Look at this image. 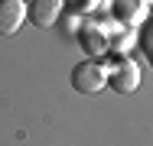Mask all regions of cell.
Wrapping results in <instances>:
<instances>
[{
    "mask_svg": "<svg viewBox=\"0 0 153 146\" xmlns=\"http://www.w3.org/2000/svg\"><path fill=\"white\" fill-rule=\"evenodd\" d=\"M72 85L78 94H98V91H104L108 85V65L104 62H78L75 68H72Z\"/></svg>",
    "mask_w": 153,
    "mask_h": 146,
    "instance_id": "obj_1",
    "label": "cell"
},
{
    "mask_svg": "<svg viewBox=\"0 0 153 146\" xmlns=\"http://www.w3.org/2000/svg\"><path fill=\"white\" fill-rule=\"evenodd\" d=\"M108 85L114 91H121V94H134L140 88V68H137V62L127 58V55L108 62Z\"/></svg>",
    "mask_w": 153,
    "mask_h": 146,
    "instance_id": "obj_2",
    "label": "cell"
},
{
    "mask_svg": "<svg viewBox=\"0 0 153 146\" xmlns=\"http://www.w3.org/2000/svg\"><path fill=\"white\" fill-rule=\"evenodd\" d=\"M62 7H65V0H30V7H26V20H33L39 29H52L59 23L62 16Z\"/></svg>",
    "mask_w": 153,
    "mask_h": 146,
    "instance_id": "obj_3",
    "label": "cell"
},
{
    "mask_svg": "<svg viewBox=\"0 0 153 146\" xmlns=\"http://www.w3.org/2000/svg\"><path fill=\"white\" fill-rule=\"evenodd\" d=\"M26 16V0H0V36H13Z\"/></svg>",
    "mask_w": 153,
    "mask_h": 146,
    "instance_id": "obj_4",
    "label": "cell"
},
{
    "mask_svg": "<svg viewBox=\"0 0 153 146\" xmlns=\"http://www.w3.org/2000/svg\"><path fill=\"white\" fill-rule=\"evenodd\" d=\"M114 13L124 23H140L147 16V0H114Z\"/></svg>",
    "mask_w": 153,
    "mask_h": 146,
    "instance_id": "obj_5",
    "label": "cell"
},
{
    "mask_svg": "<svg viewBox=\"0 0 153 146\" xmlns=\"http://www.w3.org/2000/svg\"><path fill=\"white\" fill-rule=\"evenodd\" d=\"M82 42H85V49H88L91 55H101V52L111 46V42L104 39V32H101L98 26H85V32H82Z\"/></svg>",
    "mask_w": 153,
    "mask_h": 146,
    "instance_id": "obj_6",
    "label": "cell"
},
{
    "mask_svg": "<svg viewBox=\"0 0 153 146\" xmlns=\"http://www.w3.org/2000/svg\"><path fill=\"white\" fill-rule=\"evenodd\" d=\"M140 42H143V49H147V58L153 62V23L143 26V36H140Z\"/></svg>",
    "mask_w": 153,
    "mask_h": 146,
    "instance_id": "obj_7",
    "label": "cell"
},
{
    "mask_svg": "<svg viewBox=\"0 0 153 146\" xmlns=\"http://www.w3.org/2000/svg\"><path fill=\"white\" fill-rule=\"evenodd\" d=\"M65 3H68V7L78 13V10H91V3H94V0H65Z\"/></svg>",
    "mask_w": 153,
    "mask_h": 146,
    "instance_id": "obj_8",
    "label": "cell"
}]
</instances>
